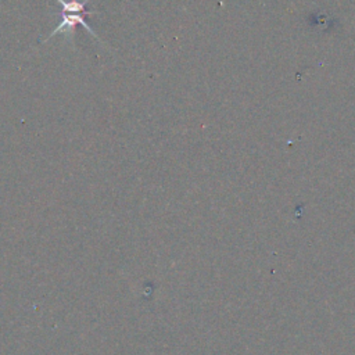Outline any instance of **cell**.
Segmentation results:
<instances>
[{"mask_svg":"<svg viewBox=\"0 0 355 355\" xmlns=\"http://www.w3.org/2000/svg\"><path fill=\"white\" fill-rule=\"evenodd\" d=\"M85 15H94V12H89V11H82V12H67L61 10V21L60 24L53 29V32L44 39V42H47L50 37H53L57 33H64L65 39L72 43L73 42V35H75V26L76 25H82L93 37H96L97 40H100V37L94 33V31L92 29V26L85 21Z\"/></svg>","mask_w":355,"mask_h":355,"instance_id":"cell-1","label":"cell"}]
</instances>
